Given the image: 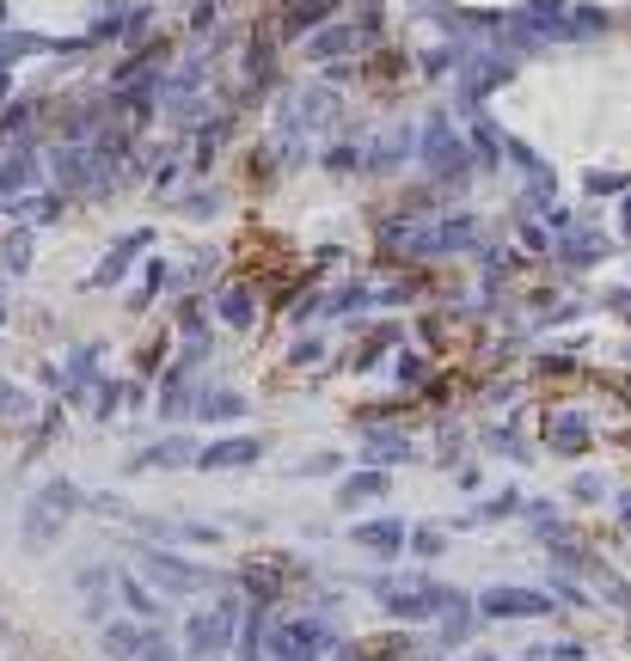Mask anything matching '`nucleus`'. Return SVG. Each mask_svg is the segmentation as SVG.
Returning <instances> with one entry per match:
<instances>
[{"instance_id": "2", "label": "nucleus", "mask_w": 631, "mask_h": 661, "mask_svg": "<svg viewBox=\"0 0 631 661\" xmlns=\"http://www.w3.org/2000/svg\"><path fill=\"white\" fill-rule=\"evenodd\" d=\"M141 569H154V582L166 588V594H197V588H209V569H197V564H185V557H172V552H160V545H141Z\"/></svg>"}, {"instance_id": "11", "label": "nucleus", "mask_w": 631, "mask_h": 661, "mask_svg": "<svg viewBox=\"0 0 631 661\" xmlns=\"http://www.w3.org/2000/svg\"><path fill=\"white\" fill-rule=\"evenodd\" d=\"M124 600H129V613H148V618H154V613H160V600H154V594H148V588H141V582H136V576H129V582H124Z\"/></svg>"}, {"instance_id": "7", "label": "nucleus", "mask_w": 631, "mask_h": 661, "mask_svg": "<svg viewBox=\"0 0 631 661\" xmlns=\"http://www.w3.org/2000/svg\"><path fill=\"white\" fill-rule=\"evenodd\" d=\"M221 319H227L233 331H246V324H252V294L246 288H227V294H221Z\"/></svg>"}, {"instance_id": "1", "label": "nucleus", "mask_w": 631, "mask_h": 661, "mask_svg": "<svg viewBox=\"0 0 631 661\" xmlns=\"http://www.w3.org/2000/svg\"><path fill=\"white\" fill-rule=\"evenodd\" d=\"M80 508H86V491H74L68 477H49L44 491H37V503L25 508V552L56 545V539H62V521L80 515Z\"/></svg>"}, {"instance_id": "10", "label": "nucleus", "mask_w": 631, "mask_h": 661, "mask_svg": "<svg viewBox=\"0 0 631 661\" xmlns=\"http://www.w3.org/2000/svg\"><path fill=\"white\" fill-rule=\"evenodd\" d=\"M374 491H386V477L381 472H362L355 484H343V491H338V503H362V496H374Z\"/></svg>"}, {"instance_id": "3", "label": "nucleus", "mask_w": 631, "mask_h": 661, "mask_svg": "<svg viewBox=\"0 0 631 661\" xmlns=\"http://www.w3.org/2000/svg\"><path fill=\"white\" fill-rule=\"evenodd\" d=\"M258 453H264V441H215L197 453V465L202 472H221V465H252Z\"/></svg>"}, {"instance_id": "13", "label": "nucleus", "mask_w": 631, "mask_h": 661, "mask_svg": "<svg viewBox=\"0 0 631 661\" xmlns=\"http://www.w3.org/2000/svg\"><path fill=\"white\" fill-rule=\"evenodd\" d=\"M246 411V399H239V392H215V399L202 404V416H239Z\"/></svg>"}, {"instance_id": "6", "label": "nucleus", "mask_w": 631, "mask_h": 661, "mask_svg": "<svg viewBox=\"0 0 631 661\" xmlns=\"http://www.w3.org/2000/svg\"><path fill=\"white\" fill-rule=\"evenodd\" d=\"M484 613H546L539 594H484Z\"/></svg>"}, {"instance_id": "12", "label": "nucleus", "mask_w": 631, "mask_h": 661, "mask_svg": "<svg viewBox=\"0 0 631 661\" xmlns=\"http://www.w3.org/2000/svg\"><path fill=\"white\" fill-rule=\"evenodd\" d=\"M369 453H374V460H411V447H405L399 435H374Z\"/></svg>"}, {"instance_id": "8", "label": "nucleus", "mask_w": 631, "mask_h": 661, "mask_svg": "<svg viewBox=\"0 0 631 661\" xmlns=\"http://www.w3.org/2000/svg\"><path fill=\"white\" fill-rule=\"evenodd\" d=\"M355 539L362 545H381V552H399V521H369V527H355Z\"/></svg>"}, {"instance_id": "4", "label": "nucleus", "mask_w": 631, "mask_h": 661, "mask_svg": "<svg viewBox=\"0 0 631 661\" xmlns=\"http://www.w3.org/2000/svg\"><path fill=\"white\" fill-rule=\"evenodd\" d=\"M148 239H154V233H136V239H124V246L110 251L105 263H98V276H93V288H110V282L124 276L129 263H136V251H148Z\"/></svg>"}, {"instance_id": "5", "label": "nucleus", "mask_w": 631, "mask_h": 661, "mask_svg": "<svg viewBox=\"0 0 631 661\" xmlns=\"http://www.w3.org/2000/svg\"><path fill=\"white\" fill-rule=\"evenodd\" d=\"M141 637H148V630L124 625V618H110V625H105V649H110V656H124V661L141 656Z\"/></svg>"}, {"instance_id": "9", "label": "nucleus", "mask_w": 631, "mask_h": 661, "mask_svg": "<svg viewBox=\"0 0 631 661\" xmlns=\"http://www.w3.org/2000/svg\"><path fill=\"white\" fill-rule=\"evenodd\" d=\"M32 154H19L13 160V166H7V172H0V197H19V190H25V178H32Z\"/></svg>"}]
</instances>
